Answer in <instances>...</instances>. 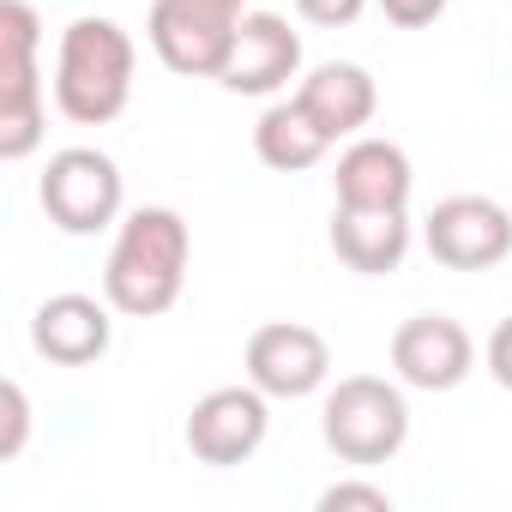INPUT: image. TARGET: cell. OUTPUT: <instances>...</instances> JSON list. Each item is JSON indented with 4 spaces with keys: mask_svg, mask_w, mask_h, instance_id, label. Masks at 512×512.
<instances>
[{
    "mask_svg": "<svg viewBox=\"0 0 512 512\" xmlns=\"http://www.w3.org/2000/svg\"><path fill=\"white\" fill-rule=\"evenodd\" d=\"M320 434H326V446L344 464H362L368 470V464H386V458L404 452V440H410V404H404V392L392 380L350 374V380L332 386L326 416H320Z\"/></svg>",
    "mask_w": 512,
    "mask_h": 512,
    "instance_id": "3957f363",
    "label": "cell"
},
{
    "mask_svg": "<svg viewBox=\"0 0 512 512\" xmlns=\"http://www.w3.org/2000/svg\"><path fill=\"white\" fill-rule=\"evenodd\" d=\"M332 253L362 272V278H386L404 266L410 253V217L404 211H356V205H338L332 211Z\"/></svg>",
    "mask_w": 512,
    "mask_h": 512,
    "instance_id": "4fadbf2b",
    "label": "cell"
},
{
    "mask_svg": "<svg viewBox=\"0 0 512 512\" xmlns=\"http://www.w3.org/2000/svg\"><path fill=\"white\" fill-rule=\"evenodd\" d=\"M37 7L31 0H0V91H19V85H43L37 79Z\"/></svg>",
    "mask_w": 512,
    "mask_h": 512,
    "instance_id": "2e32d148",
    "label": "cell"
},
{
    "mask_svg": "<svg viewBox=\"0 0 512 512\" xmlns=\"http://www.w3.org/2000/svg\"><path fill=\"white\" fill-rule=\"evenodd\" d=\"M422 241L446 272H494L512 253V211L482 193H452L428 211Z\"/></svg>",
    "mask_w": 512,
    "mask_h": 512,
    "instance_id": "8992f818",
    "label": "cell"
},
{
    "mask_svg": "<svg viewBox=\"0 0 512 512\" xmlns=\"http://www.w3.org/2000/svg\"><path fill=\"white\" fill-rule=\"evenodd\" d=\"M362 7H368V0H296V13H302L308 25H320V31H344V25H356Z\"/></svg>",
    "mask_w": 512,
    "mask_h": 512,
    "instance_id": "d6986e66",
    "label": "cell"
},
{
    "mask_svg": "<svg viewBox=\"0 0 512 512\" xmlns=\"http://www.w3.org/2000/svg\"><path fill=\"white\" fill-rule=\"evenodd\" d=\"M332 187H338V205H356V211H404L416 175H410L404 145H392V139H356L338 157Z\"/></svg>",
    "mask_w": 512,
    "mask_h": 512,
    "instance_id": "7c38bea8",
    "label": "cell"
},
{
    "mask_svg": "<svg viewBox=\"0 0 512 512\" xmlns=\"http://www.w3.org/2000/svg\"><path fill=\"white\" fill-rule=\"evenodd\" d=\"M37 199H43V211H49L55 229H67V235H97V229H109V223L121 217L127 187H121V169H115L109 151H97V145H67V151L49 157V169H43V181H37Z\"/></svg>",
    "mask_w": 512,
    "mask_h": 512,
    "instance_id": "5b68a950",
    "label": "cell"
},
{
    "mask_svg": "<svg viewBox=\"0 0 512 512\" xmlns=\"http://www.w3.org/2000/svg\"><path fill=\"white\" fill-rule=\"evenodd\" d=\"M247 19V0H151L145 37L157 49V61L181 79H217L229 49H235V25Z\"/></svg>",
    "mask_w": 512,
    "mask_h": 512,
    "instance_id": "277c9868",
    "label": "cell"
},
{
    "mask_svg": "<svg viewBox=\"0 0 512 512\" xmlns=\"http://www.w3.org/2000/svg\"><path fill=\"white\" fill-rule=\"evenodd\" d=\"M133 67H139V49L115 19H97V13L73 19L55 55V109L79 127H109L133 97Z\"/></svg>",
    "mask_w": 512,
    "mask_h": 512,
    "instance_id": "7a4b0ae2",
    "label": "cell"
},
{
    "mask_svg": "<svg viewBox=\"0 0 512 512\" xmlns=\"http://www.w3.org/2000/svg\"><path fill=\"white\" fill-rule=\"evenodd\" d=\"M488 374L512 392V314L494 326V338H488Z\"/></svg>",
    "mask_w": 512,
    "mask_h": 512,
    "instance_id": "44dd1931",
    "label": "cell"
},
{
    "mask_svg": "<svg viewBox=\"0 0 512 512\" xmlns=\"http://www.w3.org/2000/svg\"><path fill=\"white\" fill-rule=\"evenodd\" d=\"M332 145H338V139L308 115V103H302V97L272 103V109L260 115V127H253V151H260V163H266V169H278V175H302V169L326 163V151H332Z\"/></svg>",
    "mask_w": 512,
    "mask_h": 512,
    "instance_id": "9a60e30c",
    "label": "cell"
},
{
    "mask_svg": "<svg viewBox=\"0 0 512 512\" xmlns=\"http://www.w3.org/2000/svg\"><path fill=\"white\" fill-rule=\"evenodd\" d=\"M296 97L308 103V115H314L332 139L362 133V127L374 121V109H380V91H374L368 67H356V61H326V67H314Z\"/></svg>",
    "mask_w": 512,
    "mask_h": 512,
    "instance_id": "5bb4252c",
    "label": "cell"
},
{
    "mask_svg": "<svg viewBox=\"0 0 512 512\" xmlns=\"http://www.w3.org/2000/svg\"><path fill=\"white\" fill-rule=\"evenodd\" d=\"M446 7H452V0H380V13H386L392 25H404V31H422V25H434Z\"/></svg>",
    "mask_w": 512,
    "mask_h": 512,
    "instance_id": "ffe728a7",
    "label": "cell"
},
{
    "mask_svg": "<svg viewBox=\"0 0 512 512\" xmlns=\"http://www.w3.org/2000/svg\"><path fill=\"white\" fill-rule=\"evenodd\" d=\"M350 506H362V512H392V494H386L380 482H332V488L320 494V512H350Z\"/></svg>",
    "mask_w": 512,
    "mask_h": 512,
    "instance_id": "ac0fdd59",
    "label": "cell"
},
{
    "mask_svg": "<svg viewBox=\"0 0 512 512\" xmlns=\"http://www.w3.org/2000/svg\"><path fill=\"white\" fill-rule=\"evenodd\" d=\"M296 67H302V37L290 31V19L247 13L235 25V49H229L223 73H217V85L235 91V97H272V91H284L296 79Z\"/></svg>",
    "mask_w": 512,
    "mask_h": 512,
    "instance_id": "30bf717a",
    "label": "cell"
},
{
    "mask_svg": "<svg viewBox=\"0 0 512 512\" xmlns=\"http://www.w3.org/2000/svg\"><path fill=\"white\" fill-rule=\"evenodd\" d=\"M187 253H193V235H187L181 211H169V205L127 211V223L109 247V266H103L109 308L127 320L169 314L181 302V284H187Z\"/></svg>",
    "mask_w": 512,
    "mask_h": 512,
    "instance_id": "6da1fadb",
    "label": "cell"
},
{
    "mask_svg": "<svg viewBox=\"0 0 512 512\" xmlns=\"http://www.w3.org/2000/svg\"><path fill=\"white\" fill-rule=\"evenodd\" d=\"M0 416H7V428H0V458L13 464V458L25 452V434H31V398H25L19 380L0 386Z\"/></svg>",
    "mask_w": 512,
    "mask_h": 512,
    "instance_id": "e0dca14e",
    "label": "cell"
},
{
    "mask_svg": "<svg viewBox=\"0 0 512 512\" xmlns=\"http://www.w3.org/2000/svg\"><path fill=\"white\" fill-rule=\"evenodd\" d=\"M109 314H115L109 296H103V302H97V296H79V290L49 296V302L31 314V344H37V356H49L55 368H85V362L109 356V344H115V320H109Z\"/></svg>",
    "mask_w": 512,
    "mask_h": 512,
    "instance_id": "8fae6325",
    "label": "cell"
},
{
    "mask_svg": "<svg viewBox=\"0 0 512 512\" xmlns=\"http://www.w3.org/2000/svg\"><path fill=\"white\" fill-rule=\"evenodd\" d=\"M392 368L416 392H452L476 368V338L452 314H416L392 332Z\"/></svg>",
    "mask_w": 512,
    "mask_h": 512,
    "instance_id": "9c48e42d",
    "label": "cell"
},
{
    "mask_svg": "<svg viewBox=\"0 0 512 512\" xmlns=\"http://www.w3.org/2000/svg\"><path fill=\"white\" fill-rule=\"evenodd\" d=\"M326 374H332V350L314 326L272 320L247 338V380L266 398H308L326 386Z\"/></svg>",
    "mask_w": 512,
    "mask_h": 512,
    "instance_id": "ba28073f",
    "label": "cell"
},
{
    "mask_svg": "<svg viewBox=\"0 0 512 512\" xmlns=\"http://www.w3.org/2000/svg\"><path fill=\"white\" fill-rule=\"evenodd\" d=\"M266 428H272V410H266V392L260 386H217L205 392L193 410H187V452L199 464H247L253 452L266 446Z\"/></svg>",
    "mask_w": 512,
    "mask_h": 512,
    "instance_id": "52a82bcc",
    "label": "cell"
}]
</instances>
